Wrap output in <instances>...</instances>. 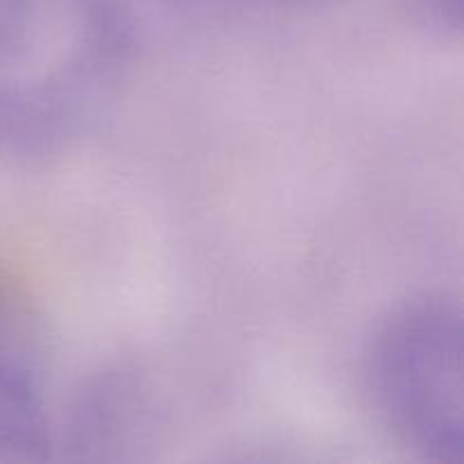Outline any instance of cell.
Masks as SVG:
<instances>
[{
	"label": "cell",
	"instance_id": "cell-2",
	"mask_svg": "<svg viewBox=\"0 0 464 464\" xmlns=\"http://www.w3.org/2000/svg\"><path fill=\"white\" fill-rule=\"evenodd\" d=\"M367 392L392 438L417 456L462 462V313L444 295L392 313L365 358Z\"/></svg>",
	"mask_w": 464,
	"mask_h": 464
},
{
	"label": "cell",
	"instance_id": "cell-3",
	"mask_svg": "<svg viewBox=\"0 0 464 464\" xmlns=\"http://www.w3.org/2000/svg\"><path fill=\"white\" fill-rule=\"evenodd\" d=\"M50 447V420L34 370L0 343V462L39 460Z\"/></svg>",
	"mask_w": 464,
	"mask_h": 464
},
{
	"label": "cell",
	"instance_id": "cell-4",
	"mask_svg": "<svg viewBox=\"0 0 464 464\" xmlns=\"http://www.w3.org/2000/svg\"><path fill=\"white\" fill-rule=\"evenodd\" d=\"M415 5L442 30H460L462 0H415Z\"/></svg>",
	"mask_w": 464,
	"mask_h": 464
},
{
	"label": "cell",
	"instance_id": "cell-1",
	"mask_svg": "<svg viewBox=\"0 0 464 464\" xmlns=\"http://www.w3.org/2000/svg\"><path fill=\"white\" fill-rule=\"evenodd\" d=\"M134 48L131 0H0V150L72 148L116 102Z\"/></svg>",
	"mask_w": 464,
	"mask_h": 464
}]
</instances>
